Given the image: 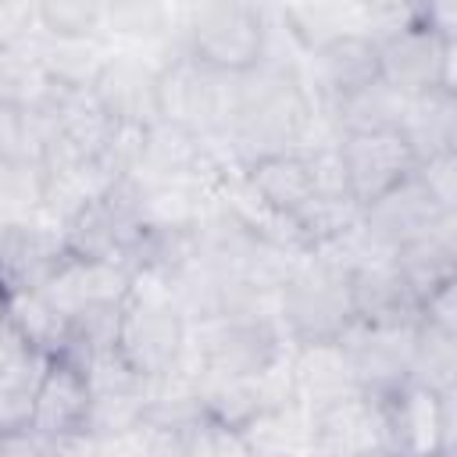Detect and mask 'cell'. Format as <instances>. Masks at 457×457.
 Listing matches in <instances>:
<instances>
[{"label":"cell","mask_w":457,"mask_h":457,"mask_svg":"<svg viewBox=\"0 0 457 457\" xmlns=\"http://www.w3.org/2000/svg\"><path fill=\"white\" fill-rule=\"evenodd\" d=\"M311 54H314L318 82H321L328 104L382 79L378 36H371V32H364V29L336 32L332 39H325L321 46H314Z\"/></svg>","instance_id":"obj_14"},{"label":"cell","mask_w":457,"mask_h":457,"mask_svg":"<svg viewBox=\"0 0 457 457\" xmlns=\"http://www.w3.org/2000/svg\"><path fill=\"white\" fill-rule=\"evenodd\" d=\"M64 257L61 221L43 211L21 221H0V296L43 289Z\"/></svg>","instance_id":"obj_9"},{"label":"cell","mask_w":457,"mask_h":457,"mask_svg":"<svg viewBox=\"0 0 457 457\" xmlns=\"http://www.w3.org/2000/svg\"><path fill=\"white\" fill-rule=\"evenodd\" d=\"M50 89L32 43H0V111H36Z\"/></svg>","instance_id":"obj_18"},{"label":"cell","mask_w":457,"mask_h":457,"mask_svg":"<svg viewBox=\"0 0 457 457\" xmlns=\"http://www.w3.org/2000/svg\"><path fill=\"white\" fill-rule=\"evenodd\" d=\"M182 50L225 75H243L257 68L268 57L264 4L261 0H200L189 18Z\"/></svg>","instance_id":"obj_4"},{"label":"cell","mask_w":457,"mask_h":457,"mask_svg":"<svg viewBox=\"0 0 457 457\" xmlns=\"http://www.w3.org/2000/svg\"><path fill=\"white\" fill-rule=\"evenodd\" d=\"M414 171L425 182V189L436 196V204L443 211L457 214V150H443V154L421 157Z\"/></svg>","instance_id":"obj_22"},{"label":"cell","mask_w":457,"mask_h":457,"mask_svg":"<svg viewBox=\"0 0 457 457\" xmlns=\"http://www.w3.org/2000/svg\"><path fill=\"white\" fill-rule=\"evenodd\" d=\"M407 382L432 393H457V332L418 321L411 339Z\"/></svg>","instance_id":"obj_16"},{"label":"cell","mask_w":457,"mask_h":457,"mask_svg":"<svg viewBox=\"0 0 457 457\" xmlns=\"http://www.w3.org/2000/svg\"><path fill=\"white\" fill-rule=\"evenodd\" d=\"M243 186L250 189V196L286 218L293 225V218L300 211H307L321 193H318V182H314V168H311V157L307 150L293 146V150H275V154H261L253 161H246V171H243Z\"/></svg>","instance_id":"obj_12"},{"label":"cell","mask_w":457,"mask_h":457,"mask_svg":"<svg viewBox=\"0 0 457 457\" xmlns=\"http://www.w3.org/2000/svg\"><path fill=\"white\" fill-rule=\"evenodd\" d=\"M382 82L403 96L428 89H453V36H443L418 21H400L378 36Z\"/></svg>","instance_id":"obj_7"},{"label":"cell","mask_w":457,"mask_h":457,"mask_svg":"<svg viewBox=\"0 0 457 457\" xmlns=\"http://www.w3.org/2000/svg\"><path fill=\"white\" fill-rule=\"evenodd\" d=\"M168 0H104V25L125 39H157L168 32Z\"/></svg>","instance_id":"obj_21"},{"label":"cell","mask_w":457,"mask_h":457,"mask_svg":"<svg viewBox=\"0 0 457 457\" xmlns=\"http://www.w3.org/2000/svg\"><path fill=\"white\" fill-rule=\"evenodd\" d=\"M346 293L357 321L368 325H403L418 321V300L407 289L389 253H364L346 264Z\"/></svg>","instance_id":"obj_11"},{"label":"cell","mask_w":457,"mask_h":457,"mask_svg":"<svg viewBox=\"0 0 457 457\" xmlns=\"http://www.w3.org/2000/svg\"><path fill=\"white\" fill-rule=\"evenodd\" d=\"M32 50L54 86H75V89H89L107 57L93 39H57V36L32 43Z\"/></svg>","instance_id":"obj_19"},{"label":"cell","mask_w":457,"mask_h":457,"mask_svg":"<svg viewBox=\"0 0 457 457\" xmlns=\"http://www.w3.org/2000/svg\"><path fill=\"white\" fill-rule=\"evenodd\" d=\"M400 132L407 136L414 157H432L443 150H457V96L453 89H428L407 96Z\"/></svg>","instance_id":"obj_15"},{"label":"cell","mask_w":457,"mask_h":457,"mask_svg":"<svg viewBox=\"0 0 457 457\" xmlns=\"http://www.w3.org/2000/svg\"><path fill=\"white\" fill-rule=\"evenodd\" d=\"M36 25L57 39H93L104 25V0H36Z\"/></svg>","instance_id":"obj_20"},{"label":"cell","mask_w":457,"mask_h":457,"mask_svg":"<svg viewBox=\"0 0 457 457\" xmlns=\"http://www.w3.org/2000/svg\"><path fill=\"white\" fill-rule=\"evenodd\" d=\"M453 211H443L436 204V196L425 189V182L418 179V171H411L389 193H382L378 200H371L368 207H361V232L378 250L393 253L396 246L425 236L428 228H436Z\"/></svg>","instance_id":"obj_10"},{"label":"cell","mask_w":457,"mask_h":457,"mask_svg":"<svg viewBox=\"0 0 457 457\" xmlns=\"http://www.w3.org/2000/svg\"><path fill=\"white\" fill-rule=\"evenodd\" d=\"M411 21L428 25L443 36H453V0H418Z\"/></svg>","instance_id":"obj_23"},{"label":"cell","mask_w":457,"mask_h":457,"mask_svg":"<svg viewBox=\"0 0 457 457\" xmlns=\"http://www.w3.org/2000/svg\"><path fill=\"white\" fill-rule=\"evenodd\" d=\"M336 154L346 175V189L357 207H368L396 182H403L418 157L400 129H375V132H346L336 139Z\"/></svg>","instance_id":"obj_8"},{"label":"cell","mask_w":457,"mask_h":457,"mask_svg":"<svg viewBox=\"0 0 457 457\" xmlns=\"http://www.w3.org/2000/svg\"><path fill=\"white\" fill-rule=\"evenodd\" d=\"M368 18H386V21H393V25H400V21H411V14H414V7H418V0H353Z\"/></svg>","instance_id":"obj_24"},{"label":"cell","mask_w":457,"mask_h":457,"mask_svg":"<svg viewBox=\"0 0 457 457\" xmlns=\"http://www.w3.org/2000/svg\"><path fill=\"white\" fill-rule=\"evenodd\" d=\"M186 339H189V321L168 278L150 268H139L118 307V328H114L118 357L136 378L157 382L182 364Z\"/></svg>","instance_id":"obj_1"},{"label":"cell","mask_w":457,"mask_h":457,"mask_svg":"<svg viewBox=\"0 0 457 457\" xmlns=\"http://www.w3.org/2000/svg\"><path fill=\"white\" fill-rule=\"evenodd\" d=\"M407 96L396 93L389 82H371L357 93H346L332 100V121L339 136L346 132H375V129H400Z\"/></svg>","instance_id":"obj_17"},{"label":"cell","mask_w":457,"mask_h":457,"mask_svg":"<svg viewBox=\"0 0 457 457\" xmlns=\"http://www.w3.org/2000/svg\"><path fill=\"white\" fill-rule=\"evenodd\" d=\"M236 111V75L214 71L186 50L157 68V118L175 121L204 139L228 132Z\"/></svg>","instance_id":"obj_5"},{"label":"cell","mask_w":457,"mask_h":457,"mask_svg":"<svg viewBox=\"0 0 457 457\" xmlns=\"http://www.w3.org/2000/svg\"><path fill=\"white\" fill-rule=\"evenodd\" d=\"M89 89L114 125L146 129L150 121H157V68L143 64L132 54L104 57Z\"/></svg>","instance_id":"obj_13"},{"label":"cell","mask_w":457,"mask_h":457,"mask_svg":"<svg viewBox=\"0 0 457 457\" xmlns=\"http://www.w3.org/2000/svg\"><path fill=\"white\" fill-rule=\"evenodd\" d=\"M89 414H93V386L86 368L68 353H50L32 389L25 425L39 432L54 450H61L89 436Z\"/></svg>","instance_id":"obj_6"},{"label":"cell","mask_w":457,"mask_h":457,"mask_svg":"<svg viewBox=\"0 0 457 457\" xmlns=\"http://www.w3.org/2000/svg\"><path fill=\"white\" fill-rule=\"evenodd\" d=\"M275 318L296 343L336 339L353 321L346 264L328 250H307L275 293Z\"/></svg>","instance_id":"obj_3"},{"label":"cell","mask_w":457,"mask_h":457,"mask_svg":"<svg viewBox=\"0 0 457 457\" xmlns=\"http://www.w3.org/2000/svg\"><path fill=\"white\" fill-rule=\"evenodd\" d=\"M307 125L311 96L289 68L268 64L264 57L257 68L236 75V111L225 136L246 161L275 150H293L303 139Z\"/></svg>","instance_id":"obj_2"}]
</instances>
